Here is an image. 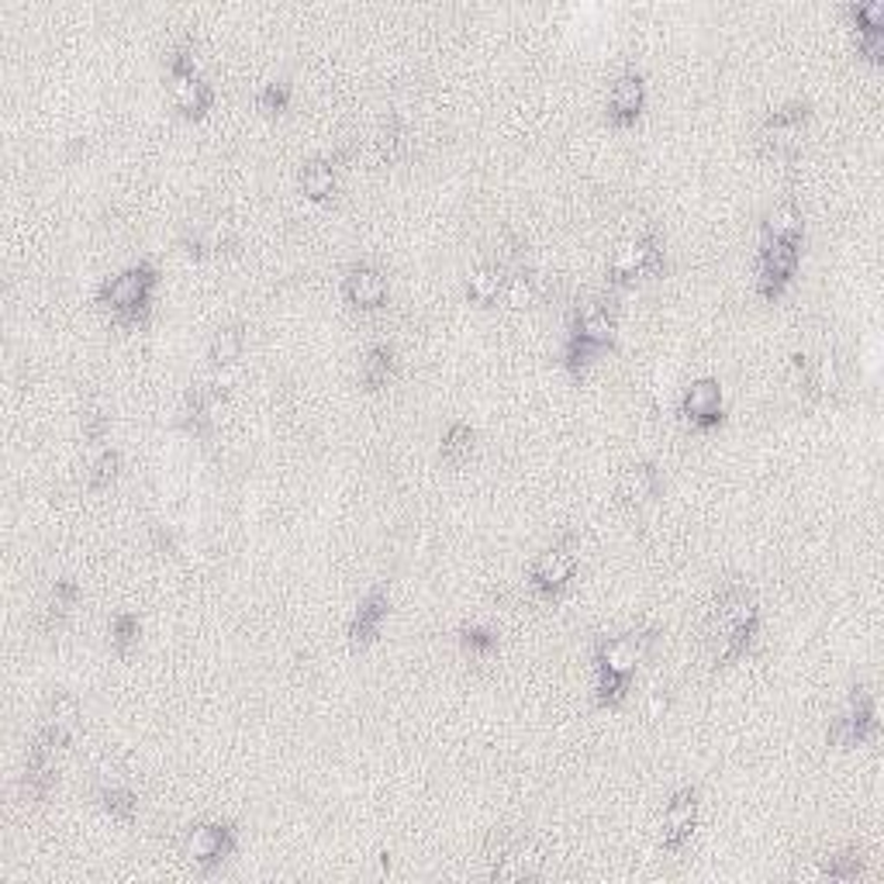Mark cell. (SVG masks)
<instances>
[{
  "label": "cell",
  "mask_w": 884,
  "mask_h": 884,
  "mask_svg": "<svg viewBox=\"0 0 884 884\" xmlns=\"http://www.w3.org/2000/svg\"><path fill=\"white\" fill-rule=\"evenodd\" d=\"M298 187H301V194L311 201V204H325L335 198L339 191V167L335 160H308L298 173Z\"/></svg>",
  "instance_id": "obj_22"
},
{
  "label": "cell",
  "mask_w": 884,
  "mask_h": 884,
  "mask_svg": "<svg viewBox=\"0 0 884 884\" xmlns=\"http://www.w3.org/2000/svg\"><path fill=\"white\" fill-rule=\"evenodd\" d=\"M473 450H478V432H473L466 422H450L446 429H442V439H439L442 463L463 466V463H470Z\"/></svg>",
  "instance_id": "obj_26"
},
{
  "label": "cell",
  "mask_w": 884,
  "mask_h": 884,
  "mask_svg": "<svg viewBox=\"0 0 884 884\" xmlns=\"http://www.w3.org/2000/svg\"><path fill=\"white\" fill-rule=\"evenodd\" d=\"M394 373H398V356H394L391 345H384V342L370 345L366 356L360 360V384L370 394H376L394 381Z\"/></svg>",
  "instance_id": "obj_24"
},
{
  "label": "cell",
  "mask_w": 884,
  "mask_h": 884,
  "mask_svg": "<svg viewBox=\"0 0 884 884\" xmlns=\"http://www.w3.org/2000/svg\"><path fill=\"white\" fill-rule=\"evenodd\" d=\"M877 733H881V725H877V702H874V691H871L867 684L850 687L846 709L830 722V730H826V743L836 746V750H854V746H867V743H874Z\"/></svg>",
  "instance_id": "obj_7"
},
{
  "label": "cell",
  "mask_w": 884,
  "mask_h": 884,
  "mask_svg": "<svg viewBox=\"0 0 884 884\" xmlns=\"http://www.w3.org/2000/svg\"><path fill=\"white\" fill-rule=\"evenodd\" d=\"M460 646L473 660H488L498 650V636L491 633V629H484V625H463L460 629Z\"/></svg>",
  "instance_id": "obj_38"
},
{
  "label": "cell",
  "mask_w": 884,
  "mask_h": 884,
  "mask_svg": "<svg viewBox=\"0 0 884 884\" xmlns=\"http://www.w3.org/2000/svg\"><path fill=\"white\" fill-rule=\"evenodd\" d=\"M291 101H294V87H291L288 80H270V83H263L260 93H257V108H260L263 114H270V118L288 111Z\"/></svg>",
  "instance_id": "obj_37"
},
{
  "label": "cell",
  "mask_w": 884,
  "mask_h": 884,
  "mask_svg": "<svg viewBox=\"0 0 884 884\" xmlns=\"http://www.w3.org/2000/svg\"><path fill=\"white\" fill-rule=\"evenodd\" d=\"M761 239L764 242H802L805 239V214L795 201L774 204L764 221H761Z\"/></svg>",
  "instance_id": "obj_21"
},
{
  "label": "cell",
  "mask_w": 884,
  "mask_h": 884,
  "mask_svg": "<svg viewBox=\"0 0 884 884\" xmlns=\"http://www.w3.org/2000/svg\"><path fill=\"white\" fill-rule=\"evenodd\" d=\"M239 846V830L225 818H208V823H194L183 836V857H191L194 867L204 874L218 871Z\"/></svg>",
  "instance_id": "obj_10"
},
{
  "label": "cell",
  "mask_w": 884,
  "mask_h": 884,
  "mask_svg": "<svg viewBox=\"0 0 884 884\" xmlns=\"http://www.w3.org/2000/svg\"><path fill=\"white\" fill-rule=\"evenodd\" d=\"M152 546H155V553H163V556H170L173 550H177V535H173V529H167V525H152Z\"/></svg>",
  "instance_id": "obj_41"
},
{
  "label": "cell",
  "mask_w": 884,
  "mask_h": 884,
  "mask_svg": "<svg viewBox=\"0 0 884 884\" xmlns=\"http://www.w3.org/2000/svg\"><path fill=\"white\" fill-rule=\"evenodd\" d=\"M504 283H509V270L494 260H484L466 277V301L478 308H491L504 294Z\"/></svg>",
  "instance_id": "obj_23"
},
{
  "label": "cell",
  "mask_w": 884,
  "mask_h": 884,
  "mask_svg": "<svg viewBox=\"0 0 884 884\" xmlns=\"http://www.w3.org/2000/svg\"><path fill=\"white\" fill-rule=\"evenodd\" d=\"M857 56L867 59L871 67H881V59H884V31H881V36H857Z\"/></svg>",
  "instance_id": "obj_40"
},
{
  "label": "cell",
  "mask_w": 884,
  "mask_h": 884,
  "mask_svg": "<svg viewBox=\"0 0 884 884\" xmlns=\"http://www.w3.org/2000/svg\"><path fill=\"white\" fill-rule=\"evenodd\" d=\"M864 871H867V861H864L861 850H836V854L818 861V874L830 877V881H840V884L864 877Z\"/></svg>",
  "instance_id": "obj_30"
},
{
  "label": "cell",
  "mask_w": 884,
  "mask_h": 884,
  "mask_svg": "<svg viewBox=\"0 0 884 884\" xmlns=\"http://www.w3.org/2000/svg\"><path fill=\"white\" fill-rule=\"evenodd\" d=\"M121 466H124V460H121L118 450H111V446L101 450L98 456H93L90 470H87V488L90 491H111L118 484V478H121Z\"/></svg>",
  "instance_id": "obj_33"
},
{
  "label": "cell",
  "mask_w": 884,
  "mask_h": 884,
  "mask_svg": "<svg viewBox=\"0 0 884 884\" xmlns=\"http://www.w3.org/2000/svg\"><path fill=\"white\" fill-rule=\"evenodd\" d=\"M787 388L805 401H815V360L812 356L805 353L792 356V363H787Z\"/></svg>",
  "instance_id": "obj_36"
},
{
  "label": "cell",
  "mask_w": 884,
  "mask_h": 884,
  "mask_svg": "<svg viewBox=\"0 0 884 884\" xmlns=\"http://www.w3.org/2000/svg\"><path fill=\"white\" fill-rule=\"evenodd\" d=\"M663 267H667V242H663L656 229H643L619 242L609 277L615 288H629V283H636V280L660 277Z\"/></svg>",
  "instance_id": "obj_4"
},
{
  "label": "cell",
  "mask_w": 884,
  "mask_h": 884,
  "mask_svg": "<svg viewBox=\"0 0 884 884\" xmlns=\"http://www.w3.org/2000/svg\"><path fill=\"white\" fill-rule=\"evenodd\" d=\"M242 350H245L242 325H221L208 342V360H211V366L225 370V366H235L242 360Z\"/></svg>",
  "instance_id": "obj_27"
},
{
  "label": "cell",
  "mask_w": 884,
  "mask_h": 884,
  "mask_svg": "<svg viewBox=\"0 0 884 884\" xmlns=\"http://www.w3.org/2000/svg\"><path fill=\"white\" fill-rule=\"evenodd\" d=\"M812 121V108L805 101H787L764 118L761 129V152L767 160H792L802 149V135Z\"/></svg>",
  "instance_id": "obj_9"
},
{
  "label": "cell",
  "mask_w": 884,
  "mask_h": 884,
  "mask_svg": "<svg viewBox=\"0 0 884 884\" xmlns=\"http://www.w3.org/2000/svg\"><path fill=\"white\" fill-rule=\"evenodd\" d=\"M681 422L694 432H715L725 422V394L715 376H699L681 394Z\"/></svg>",
  "instance_id": "obj_13"
},
{
  "label": "cell",
  "mask_w": 884,
  "mask_h": 884,
  "mask_svg": "<svg viewBox=\"0 0 884 884\" xmlns=\"http://www.w3.org/2000/svg\"><path fill=\"white\" fill-rule=\"evenodd\" d=\"M577 566H581V543L574 540V535H563V540H556L553 546H546L540 556L532 560V566H529L532 594L543 597V602H556V597L577 577Z\"/></svg>",
  "instance_id": "obj_5"
},
{
  "label": "cell",
  "mask_w": 884,
  "mask_h": 884,
  "mask_svg": "<svg viewBox=\"0 0 884 884\" xmlns=\"http://www.w3.org/2000/svg\"><path fill=\"white\" fill-rule=\"evenodd\" d=\"M653 646H656L653 629H633V633L602 636L594 643V677L633 681L636 667L653 653Z\"/></svg>",
  "instance_id": "obj_6"
},
{
  "label": "cell",
  "mask_w": 884,
  "mask_h": 884,
  "mask_svg": "<svg viewBox=\"0 0 884 884\" xmlns=\"http://www.w3.org/2000/svg\"><path fill=\"white\" fill-rule=\"evenodd\" d=\"M846 18L854 24L857 36H881L884 31V4L881 0H861V4H850Z\"/></svg>",
  "instance_id": "obj_35"
},
{
  "label": "cell",
  "mask_w": 884,
  "mask_h": 884,
  "mask_svg": "<svg viewBox=\"0 0 884 884\" xmlns=\"http://www.w3.org/2000/svg\"><path fill=\"white\" fill-rule=\"evenodd\" d=\"M229 404V388L221 381H211V384H198L183 394V404H180V419L177 425L194 435V439H211L214 432V422L221 415V408Z\"/></svg>",
  "instance_id": "obj_15"
},
{
  "label": "cell",
  "mask_w": 884,
  "mask_h": 884,
  "mask_svg": "<svg viewBox=\"0 0 884 884\" xmlns=\"http://www.w3.org/2000/svg\"><path fill=\"white\" fill-rule=\"evenodd\" d=\"M46 725L52 730H62V733H77L80 725V699L73 691H56L49 699V709H46Z\"/></svg>",
  "instance_id": "obj_32"
},
{
  "label": "cell",
  "mask_w": 884,
  "mask_h": 884,
  "mask_svg": "<svg viewBox=\"0 0 884 884\" xmlns=\"http://www.w3.org/2000/svg\"><path fill=\"white\" fill-rule=\"evenodd\" d=\"M699 815H702V802L694 787H677V792L663 805V818H660V846L667 854H681V850L691 843L694 830H699Z\"/></svg>",
  "instance_id": "obj_14"
},
{
  "label": "cell",
  "mask_w": 884,
  "mask_h": 884,
  "mask_svg": "<svg viewBox=\"0 0 884 884\" xmlns=\"http://www.w3.org/2000/svg\"><path fill=\"white\" fill-rule=\"evenodd\" d=\"M484 857L491 864V877H498V881H529L543 871L540 850L532 846V840L525 833H515V830L491 833Z\"/></svg>",
  "instance_id": "obj_8"
},
{
  "label": "cell",
  "mask_w": 884,
  "mask_h": 884,
  "mask_svg": "<svg viewBox=\"0 0 884 884\" xmlns=\"http://www.w3.org/2000/svg\"><path fill=\"white\" fill-rule=\"evenodd\" d=\"M180 245L191 260H218L239 249V229L225 214H208L187 221L180 232Z\"/></svg>",
  "instance_id": "obj_12"
},
{
  "label": "cell",
  "mask_w": 884,
  "mask_h": 884,
  "mask_svg": "<svg viewBox=\"0 0 884 884\" xmlns=\"http://www.w3.org/2000/svg\"><path fill=\"white\" fill-rule=\"evenodd\" d=\"M802 267V242H764L756 252V294L764 301H777Z\"/></svg>",
  "instance_id": "obj_11"
},
{
  "label": "cell",
  "mask_w": 884,
  "mask_h": 884,
  "mask_svg": "<svg viewBox=\"0 0 884 884\" xmlns=\"http://www.w3.org/2000/svg\"><path fill=\"white\" fill-rule=\"evenodd\" d=\"M408 152H412V124H408L401 114H391L388 124L381 129V155L388 163H401Z\"/></svg>",
  "instance_id": "obj_31"
},
{
  "label": "cell",
  "mask_w": 884,
  "mask_h": 884,
  "mask_svg": "<svg viewBox=\"0 0 884 884\" xmlns=\"http://www.w3.org/2000/svg\"><path fill=\"white\" fill-rule=\"evenodd\" d=\"M643 111H646V80L633 70L615 77L605 101V118L612 129H636Z\"/></svg>",
  "instance_id": "obj_17"
},
{
  "label": "cell",
  "mask_w": 884,
  "mask_h": 884,
  "mask_svg": "<svg viewBox=\"0 0 884 884\" xmlns=\"http://www.w3.org/2000/svg\"><path fill=\"white\" fill-rule=\"evenodd\" d=\"M391 283L388 273L373 263H353L342 277V298L356 311H381L388 304Z\"/></svg>",
  "instance_id": "obj_16"
},
{
  "label": "cell",
  "mask_w": 884,
  "mask_h": 884,
  "mask_svg": "<svg viewBox=\"0 0 884 884\" xmlns=\"http://www.w3.org/2000/svg\"><path fill=\"white\" fill-rule=\"evenodd\" d=\"M98 805L114 818V823H121V826H132L135 818H139V812H142L139 795L132 792V787H121V784L101 787V792H98Z\"/></svg>",
  "instance_id": "obj_28"
},
{
  "label": "cell",
  "mask_w": 884,
  "mask_h": 884,
  "mask_svg": "<svg viewBox=\"0 0 884 884\" xmlns=\"http://www.w3.org/2000/svg\"><path fill=\"white\" fill-rule=\"evenodd\" d=\"M619 332V314L609 298H594L574 311L571 332L563 342V366L574 376H581L605 350H612Z\"/></svg>",
  "instance_id": "obj_3"
},
{
  "label": "cell",
  "mask_w": 884,
  "mask_h": 884,
  "mask_svg": "<svg viewBox=\"0 0 884 884\" xmlns=\"http://www.w3.org/2000/svg\"><path fill=\"white\" fill-rule=\"evenodd\" d=\"M80 609V584L73 577H59L49 594H46V605H42V625L46 629H59L67 622L73 612Z\"/></svg>",
  "instance_id": "obj_25"
},
{
  "label": "cell",
  "mask_w": 884,
  "mask_h": 884,
  "mask_svg": "<svg viewBox=\"0 0 884 884\" xmlns=\"http://www.w3.org/2000/svg\"><path fill=\"white\" fill-rule=\"evenodd\" d=\"M160 288V270L149 260H139L132 267H124L121 273L108 277L98 288V308L111 314V322L121 329H139L149 319V308Z\"/></svg>",
  "instance_id": "obj_2"
},
{
  "label": "cell",
  "mask_w": 884,
  "mask_h": 884,
  "mask_svg": "<svg viewBox=\"0 0 884 884\" xmlns=\"http://www.w3.org/2000/svg\"><path fill=\"white\" fill-rule=\"evenodd\" d=\"M139 640H142V619L132 615V612H118L111 619V625H108V643H111V650L124 656V653H132L139 646Z\"/></svg>",
  "instance_id": "obj_34"
},
{
  "label": "cell",
  "mask_w": 884,
  "mask_h": 884,
  "mask_svg": "<svg viewBox=\"0 0 884 884\" xmlns=\"http://www.w3.org/2000/svg\"><path fill=\"white\" fill-rule=\"evenodd\" d=\"M656 494H660V470H656V463L640 460V463L622 470L619 488H615L619 504H625V509H643V504H650Z\"/></svg>",
  "instance_id": "obj_20"
},
{
  "label": "cell",
  "mask_w": 884,
  "mask_h": 884,
  "mask_svg": "<svg viewBox=\"0 0 884 884\" xmlns=\"http://www.w3.org/2000/svg\"><path fill=\"white\" fill-rule=\"evenodd\" d=\"M756 633H761V605L753 591L743 584H725L705 622V643L715 667L743 660L756 643Z\"/></svg>",
  "instance_id": "obj_1"
},
{
  "label": "cell",
  "mask_w": 884,
  "mask_h": 884,
  "mask_svg": "<svg viewBox=\"0 0 884 884\" xmlns=\"http://www.w3.org/2000/svg\"><path fill=\"white\" fill-rule=\"evenodd\" d=\"M504 304L509 308H515V311H525V308H532V304H540V298H543V288H540V277H535L532 270H525V267H519V270H512L509 273V283H504Z\"/></svg>",
  "instance_id": "obj_29"
},
{
  "label": "cell",
  "mask_w": 884,
  "mask_h": 884,
  "mask_svg": "<svg viewBox=\"0 0 884 884\" xmlns=\"http://www.w3.org/2000/svg\"><path fill=\"white\" fill-rule=\"evenodd\" d=\"M388 619H391V594L384 587H373L356 605V612L350 619V629H345V636H350L353 646L366 650L370 643L381 640Z\"/></svg>",
  "instance_id": "obj_18"
},
{
  "label": "cell",
  "mask_w": 884,
  "mask_h": 884,
  "mask_svg": "<svg viewBox=\"0 0 884 884\" xmlns=\"http://www.w3.org/2000/svg\"><path fill=\"white\" fill-rule=\"evenodd\" d=\"M80 432H83L87 442H93V446H101V442L108 439V432H111V415L104 412V408H98V404L83 408V415H80Z\"/></svg>",
  "instance_id": "obj_39"
},
{
  "label": "cell",
  "mask_w": 884,
  "mask_h": 884,
  "mask_svg": "<svg viewBox=\"0 0 884 884\" xmlns=\"http://www.w3.org/2000/svg\"><path fill=\"white\" fill-rule=\"evenodd\" d=\"M167 80H170V101L183 118L201 121L211 114L214 87L204 80V73H167Z\"/></svg>",
  "instance_id": "obj_19"
}]
</instances>
